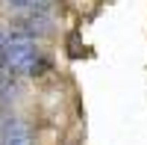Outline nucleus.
<instances>
[{"label":"nucleus","mask_w":147,"mask_h":145,"mask_svg":"<svg viewBox=\"0 0 147 145\" xmlns=\"http://www.w3.org/2000/svg\"><path fill=\"white\" fill-rule=\"evenodd\" d=\"M24 95V83H21V74H15V71H9L6 65H0V101H18Z\"/></svg>","instance_id":"nucleus-4"},{"label":"nucleus","mask_w":147,"mask_h":145,"mask_svg":"<svg viewBox=\"0 0 147 145\" xmlns=\"http://www.w3.org/2000/svg\"><path fill=\"white\" fill-rule=\"evenodd\" d=\"M53 0H6V6L18 9V12H30V9H47Z\"/></svg>","instance_id":"nucleus-5"},{"label":"nucleus","mask_w":147,"mask_h":145,"mask_svg":"<svg viewBox=\"0 0 147 145\" xmlns=\"http://www.w3.org/2000/svg\"><path fill=\"white\" fill-rule=\"evenodd\" d=\"M12 39V30H6V27H0V47H3L6 42Z\"/></svg>","instance_id":"nucleus-6"},{"label":"nucleus","mask_w":147,"mask_h":145,"mask_svg":"<svg viewBox=\"0 0 147 145\" xmlns=\"http://www.w3.org/2000/svg\"><path fill=\"white\" fill-rule=\"evenodd\" d=\"M0 145H32L27 122L18 116H6L0 122Z\"/></svg>","instance_id":"nucleus-3"},{"label":"nucleus","mask_w":147,"mask_h":145,"mask_svg":"<svg viewBox=\"0 0 147 145\" xmlns=\"http://www.w3.org/2000/svg\"><path fill=\"white\" fill-rule=\"evenodd\" d=\"M9 30H15L21 36H27V39H47V36H53L56 30V18L50 15L47 9H30V12H21V15L12 21V27Z\"/></svg>","instance_id":"nucleus-2"},{"label":"nucleus","mask_w":147,"mask_h":145,"mask_svg":"<svg viewBox=\"0 0 147 145\" xmlns=\"http://www.w3.org/2000/svg\"><path fill=\"white\" fill-rule=\"evenodd\" d=\"M0 65H6L9 71L27 77V74H44L50 71V59L41 53V47L35 44V39H27L12 30V39L0 47Z\"/></svg>","instance_id":"nucleus-1"}]
</instances>
